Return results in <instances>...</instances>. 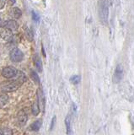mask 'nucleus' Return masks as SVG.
Instances as JSON below:
<instances>
[{
    "label": "nucleus",
    "instance_id": "f257e3e1",
    "mask_svg": "<svg viewBox=\"0 0 134 135\" xmlns=\"http://www.w3.org/2000/svg\"><path fill=\"white\" fill-rule=\"evenodd\" d=\"M26 76L22 74V76L20 75L19 77L15 79V80H12V81H8L4 82L3 84H1V89L3 90H4L6 92H12L14 91L20 87V85L26 81Z\"/></svg>",
    "mask_w": 134,
    "mask_h": 135
},
{
    "label": "nucleus",
    "instance_id": "f03ea898",
    "mask_svg": "<svg viewBox=\"0 0 134 135\" xmlns=\"http://www.w3.org/2000/svg\"><path fill=\"white\" fill-rule=\"evenodd\" d=\"M108 15H109V9L108 5L106 1H102L100 7V17L102 22L106 23L108 20Z\"/></svg>",
    "mask_w": 134,
    "mask_h": 135
},
{
    "label": "nucleus",
    "instance_id": "7ed1b4c3",
    "mask_svg": "<svg viewBox=\"0 0 134 135\" xmlns=\"http://www.w3.org/2000/svg\"><path fill=\"white\" fill-rule=\"evenodd\" d=\"M9 57L11 59V61H13L14 62H19L23 60L24 54L19 49L14 48L13 50H11V52H9Z\"/></svg>",
    "mask_w": 134,
    "mask_h": 135
},
{
    "label": "nucleus",
    "instance_id": "20e7f679",
    "mask_svg": "<svg viewBox=\"0 0 134 135\" xmlns=\"http://www.w3.org/2000/svg\"><path fill=\"white\" fill-rule=\"evenodd\" d=\"M17 74H18V70L12 66L6 67L2 70V75L6 79H12Z\"/></svg>",
    "mask_w": 134,
    "mask_h": 135
},
{
    "label": "nucleus",
    "instance_id": "39448f33",
    "mask_svg": "<svg viewBox=\"0 0 134 135\" xmlns=\"http://www.w3.org/2000/svg\"><path fill=\"white\" fill-rule=\"evenodd\" d=\"M122 76H123V69H122V67L119 64V65H117V67L116 68L114 79H113L114 82L119 83L121 80V79H122Z\"/></svg>",
    "mask_w": 134,
    "mask_h": 135
},
{
    "label": "nucleus",
    "instance_id": "423d86ee",
    "mask_svg": "<svg viewBox=\"0 0 134 135\" xmlns=\"http://www.w3.org/2000/svg\"><path fill=\"white\" fill-rule=\"evenodd\" d=\"M3 27H4L5 29H8L12 31H16L19 27V25L15 20H7L5 22H3Z\"/></svg>",
    "mask_w": 134,
    "mask_h": 135
},
{
    "label": "nucleus",
    "instance_id": "0eeeda50",
    "mask_svg": "<svg viewBox=\"0 0 134 135\" xmlns=\"http://www.w3.org/2000/svg\"><path fill=\"white\" fill-rule=\"evenodd\" d=\"M17 120H18V122L20 126L26 125V123L27 122V120H28V116L26 113V112L23 111V110L19 112L18 115H17Z\"/></svg>",
    "mask_w": 134,
    "mask_h": 135
},
{
    "label": "nucleus",
    "instance_id": "6e6552de",
    "mask_svg": "<svg viewBox=\"0 0 134 135\" xmlns=\"http://www.w3.org/2000/svg\"><path fill=\"white\" fill-rule=\"evenodd\" d=\"M0 36H1L3 40L10 41L12 39H13V33H12L11 31L8 29H3L1 32H0Z\"/></svg>",
    "mask_w": 134,
    "mask_h": 135
},
{
    "label": "nucleus",
    "instance_id": "1a4fd4ad",
    "mask_svg": "<svg viewBox=\"0 0 134 135\" xmlns=\"http://www.w3.org/2000/svg\"><path fill=\"white\" fill-rule=\"evenodd\" d=\"M37 98H38V102L40 105V107H41V110L44 111V108H45V96L43 94V91H42V89L39 88L38 90H37Z\"/></svg>",
    "mask_w": 134,
    "mask_h": 135
},
{
    "label": "nucleus",
    "instance_id": "9d476101",
    "mask_svg": "<svg viewBox=\"0 0 134 135\" xmlns=\"http://www.w3.org/2000/svg\"><path fill=\"white\" fill-rule=\"evenodd\" d=\"M9 14H10V15H11L12 17H14V18H15V19H19V18H20V16H21L22 12H21V10L19 9V8H16V7H13V8H12L11 9H10Z\"/></svg>",
    "mask_w": 134,
    "mask_h": 135
},
{
    "label": "nucleus",
    "instance_id": "9b49d317",
    "mask_svg": "<svg viewBox=\"0 0 134 135\" xmlns=\"http://www.w3.org/2000/svg\"><path fill=\"white\" fill-rule=\"evenodd\" d=\"M9 100V97L6 94H3L1 93L0 94V107H3V105H5Z\"/></svg>",
    "mask_w": 134,
    "mask_h": 135
},
{
    "label": "nucleus",
    "instance_id": "f8f14e48",
    "mask_svg": "<svg viewBox=\"0 0 134 135\" xmlns=\"http://www.w3.org/2000/svg\"><path fill=\"white\" fill-rule=\"evenodd\" d=\"M31 112H32V114L34 116H37L40 113V107H39V105L37 102H34L32 104Z\"/></svg>",
    "mask_w": 134,
    "mask_h": 135
},
{
    "label": "nucleus",
    "instance_id": "ddd939ff",
    "mask_svg": "<svg viewBox=\"0 0 134 135\" xmlns=\"http://www.w3.org/2000/svg\"><path fill=\"white\" fill-rule=\"evenodd\" d=\"M0 135H13V131L9 128H0Z\"/></svg>",
    "mask_w": 134,
    "mask_h": 135
},
{
    "label": "nucleus",
    "instance_id": "4468645a",
    "mask_svg": "<svg viewBox=\"0 0 134 135\" xmlns=\"http://www.w3.org/2000/svg\"><path fill=\"white\" fill-rule=\"evenodd\" d=\"M41 123L40 121H36L31 125V129L32 131H38L41 128Z\"/></svg>",
    "mask_w": 134,
    "mask_h": 135
},
{
    "label": "nucleus",
    "instance_id": "2eb2a0df",
    "mask_svg": "<svg viewBox=\"0 0 134 135\" xmlns=\"http://www.w3.org/2000/svg\"><path fill=\"white\" fill-rule=\"evenodd\" d=\"M65 123H66L67 133H68V134H70V133H71V131H72V128H71V120H70V117H68L66 118Z\"/></svg>",
    "mask_w": 134,
    "mask_h": 135
},
{
    "label": "nucleus",
    "instance_id": "dca6fc26",
    "mask_svg": "<svg viewBox=\"0 0 134 135\" xmlns=\"http://www.w3.org/2000/svg\"><path fill=\"white\" fill-rule=\"evenodd\" d=\"M35 65L36 67L37 70L39 72H41V70H42V64H41V59L38 57H36V58H35Z\"/></svg>",
    "mask_w": 134,
    "mask_h": 135
},
{
    "label": "nucleus",
    "instance_id": "f3484780",
    "mask_svg": "<svg viewBox=\"0 0 134 135\" xmlns=\"http://www.w3.org/2000/svg\"><path fill=\"white\" fill-rule=\"evenodd\" d=\"M31 79H33V81H34L35 83H36V84L40 83V78H39V76L37 75V74L36 73L35 71H31Z\"/></svg>",
    "mask_w": 134,
    "mask_h": 135
},
{
    "label": "nucleus",
    "instance_id": "a211bd4d",
    "mask_svg": "<svg viewBox=\"0 0 134 135\" xmlns=\"http://www.w3.org/2000/svg\"><path fill=\"white\" fill-rule=\"evenodd\" d=\"M70 82L74 84H77L80 82V77L78 75H73L70 78Z\"/></svg>",
    "mask_w": 134,
    "mask_h": 135
},
{
    "label": "nucleus",
    "instance_id": "6ab92c4d",
    "mask_svg": "<svg viewBox=\"0 0 134 135\" xmlns=\"http://www.w3.org/2000/svg\"><path fill=\"white\" fill-rule=\"evenodd\" d=\"M26 36L27 37V39L30 41H33V34L31 31L30 29H26Z\"/></svg>",
    "mask_w": 134,
    "mask_h": 135
},
{
    "label": "nucleus",
    "instance_id": "aec40b11",
    "mask_svg": "<svg viewBox=\"0 0 134 135\" xmlns=\"http://www.w3.org/2000/svg\"><path fill=\"white\" fill-rule=\"evenodd\" d=\"M32 18H33V20H36V21H39L40 20V15L37 14L36 12L32 11Z\"/></svg>",
    "mask_w": 134,
    "mask_h": 135
},
{
    "label": "nucleus",
    "instance_id": "412c9836",
    "mask_svg": "<svg viewBox=\"0 0 134 135\" xmlns=\"http://www.w3.org/2000/svg\"><path fill=\"white\" fill-rule=\"evenodd\" d=\"M55 122H56V117H54L52 118V125H51V128H50V129H51V130L53 128L54 124H55Z\"/></svg>",
    "mask_w": 134,
    "mask_h": 135
},
{
    "label": "nucleus",
    "instance_id": "4be33fe9",
    "mask_svg": "<svg viewBox=\"0 0 134 135\" xmlns=\"http://www.w3.org/2000/svg\"><path fill=\"white\" fill-rule=\"evenodd\" d=\"M6 2L9 4V5H13V4L15 3V0H6Z\"/></svg>",
    "mask_w": 134,
    "mask_h": 135
},
{
    "label": "nucleus",
    "instance_id": "5701e85b",
    "mask_svg": "<svg viewBox=\"0 0 134 135\" xmlns=\"http://www.w3.org/2000/svg\"><path fill=\"white\" fill-rule=\"evenodd\" d=\"M3 7H4V1L3 0H0V9H2Z\"/></svg>",
    "mask_w": 134,
    "mask_h": 135
},
{
    "label": "nucleus",
    "instance_id": "b1692460",
    "mask_svg": "<svg viewBox=\"0 0 134 135\" xmlns=\"http://www.w3.org/2000/svg\"><path fill=\"white\" fill-rule=\"evenodd\" d=\"M3 20L0 19V27H3Z\"/></svg>",
    "mask_w": 134,
    "mask_h": 135
}]
</instances>
